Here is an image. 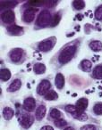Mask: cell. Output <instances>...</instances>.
Returning <instances> with one entry per match:
<instances>
[{
    "label": "cell",
    "mask_w": 102,
    "mask_h": 130,
    "mask_svg": "<svg viewBox=\"0 0 102 130\" xmlns=\"http://www.w3.org/2000/svg\"><path fill=\"white\" fill-rule=\"evenodd\" d=\"M82 130H96L98 129V126H96L95 125H91V124H87L84 125L81 127Z\"/></svg>",
    "instance_id": "cell-30"
},
{
    "label": "cell",
    "mask_w": 102,
    "mask_h": 130,
    "mask_svg": "<svg viewBox=\"0 0 102 130\" xmlns=\"http://www.w3.org/2000/svg\"><path fill=\"white\" fill-rule=\"evenodd\" d=\"M80 68L84 72H91V69H92V62L90 60L84 59L80 62Z\"/></svg>",
    "instance_id": "cell-17"
},
{
    "label": "cell",
    "mask_w": 102,
    "mask_h": 130,
    "mask_svg": "<svg viewBox=\"0 0 102 130\" xmlns=\"http://www.w3.org/2000/svg\"><path fill=\"white\" fill-rule=\"evenodd\" d=\"M92 111L95 115L102 116V103L98 102V103H94V105L92 107Z\"/></svg>",
    "instance_id": "cell-27"
},
{
    "label": "cell",
    "mask_w": 102,
    "mask_h": 130,
    "mask_svg": "<svg viewBox=\"0 0 102 130\" xmlns=\"http://www.w3.org/2000/svg\"><path fill=\"white\" fill-rule=\"evenodd\" d=\"M12 72L7 68H3L0 70V80L2 82H6L11 78Z\"/></svg>",
    "instance_id": "cell-16"
},
{
    "label": "cell",
    "mask_w": 102,
    "mask_h": 130,
    "mask_svg": "<svg viewBox=\"0 0 102 130\" xmlns=\"http://www.w3.org/2000/svg\"><path fill=\"white\" fill-rule=\"evenodd\" d=\"M53 123L56 127L57 128H65L67 126V121L63 119V118H60L58 119H55V120H53Z\"/></svg>",
    "instance_id": "cell-26"
},
{
    "label": "cell",
    "mask_w": 102,
    "mask_h": 130,
    "mask_svg": "<svg viewBox=\"0 0 102 130\" xmlns=\"http://www.w3.org/2000/svg\"><path fill=\"white\" fill-rule=\"evenodd\" d=\"M34 120H35L34 116L31 115V112H27V111H26V113H21V115H19L18 118L19 124L24 129H29L33 125Z\"/></svg>",
    "instance_id": "cell-5"
},
{
    "label": "cell",
    "mask_w": 102,
    "mask_h": 130,
    "mask_svg": "<svg viewBox=\"0 0 102 130\" xmlns=\"http://www.w3.org/2000/svg\"><path fill=\"white\" fill-rule=\"evenodd\" d=\"M76 17H77V19H78L79 21L82 20V18H83V16H82V14H77V15H76Z\"/></svg>",
    "instance_id": "cell-32"
},
{
    "label": "cell",
    "mask_w": 102,
    "mask_h": 130,
    "mask_svg": "<svg viewBox=\"0 0 102 130\" xmlns=\"http://www.w3.org/2000/svg\"><path fill=\"white\" fill-rule=\"evenodd\" d=\"M25 50L20 47H16V48L12 49L8 54V57L12 63L14 64H21L25 60Z\"/></svg>",
    "instance_id": "cell-3"
},
{
    "label": "cell",
    "mask_w": 102,
    "mask_h": 130,
    "mask_svg": "<svg viewBox=\"0 0 102 130\" xmlns=\"http://www.w3.org/2000/svg\"><path fill=\"white\" fill-rule=\"evenodd\" d=\"M63 114L58 109H56V108H51L50 111H49V117L50 119H52L53 120L55 119H58L60 118H62Z\"/></svg>",
    "instance_id": "cell-25"
},
{
    "label": "cell",
    "mask_w": 102,
    "mask_h": 130,
    "mask_svg": "<svg viewBox=\"0 0 102 130\" xmlns=\"http://www.w3.org/2000/svg\"><path fill=\"white\" fill-rule=\"evenodd\" d=\"M72 6L75 11H82L85 8V2L82 0H75L72 2Z\"/></svg>",
    "instance_id": "cell-24"
},
{
    "label": "cell",
    "mask_w": 102,
    "mask_h": 130,
    "mask_svg": "<svg viewBox=\"0 0 102 130\" xmlns=\"http://www.w3.org/2000/svg\"><path fill=\"white\" fill-rule=\"evenodd\" d=\"M56 44H57V38L56 37H49V38H46V39L40 41L38 44V50L42 53H48L50 52L52 49L55 47Z\"/></svg>",
    "instance_id": "cell-4"
},
{
    "label": "cell",
    "mask_w": 102,
    "mask_h": 130,
    "mask_svg": "<svg viewBox=\"0 0 102 130\" xmlns=\"http://www.w3.org/2000/svg\"><path fill=\"white\" fill-rule=\"evenodd\" d=\"M51 90V82L48 79H42L37 87V94L40 96H44Z\"/></svg>",
    "instance_id": "cell-8"
},
{
    "label": "cell",
    "mask_w": 102,
    "mask_h": 130,
    "mask_svg": "<svg viewBox=\"0 0 102 130\" xmlns=\"http://www.w3.org/2000/svg\"><path fill=\"white\" fill-rule=\"evenodd\" d=\"M89 47L93 52H100L102 51V42L99 40H91L89 43Z\"/></svg>",
    "instance_id": "cell-18"
},
{
    "label": "cell",
    "mask_w": 102,
    "mask_h": 130,
    "mask_svg": "<svg viewBox=\"0 0 102 130\" xmlns=\"http://www.w3.org/2000/svg\"><path fill=\"white\" fill-rule=\"evenodd\" d=\"M94 18H95V20L102 22V5L98 6V7L96 8L95 13H94Z\"/></svg>",
    "instance_id": "cell-28"
},
{
    "label": "cell",
    "mask_w": 102,
    "mask_h": 130,
    "mask_svg": "<svg viewBox=\"0 0 102 130\" xmlns=\"http://www.w3.org/2000/svg\"><path fill=\"white\" fill-rule=\"evenodd\" d=\"M43 97L46 101H56L59 98V95L55 90H49Z\"/></svg>",
    "instance_id": "cell-23"
},
{
    "label": "cell",
    "mask_w": 102,
    "mask_h": 130,
    "mask_svg": "<svg viewBox=\"0 0 102 130\" xmlns=\"http://www.w3.org/2000/svg\"><path fill=\"white\" fill-rule=\"evenodd\" d=\"M18 2L16 1H1L0 3V7L1 10H12L15 6H17Z\"/></svg>",
    "instance_id": "cell-20"
},
{
    "label": "cell",
    "mask_w": 102,
    "mask_h": 130,
    "mask_svg": "<svg viewBox=\"0 0 102 130\" xmlns=\"http://www.w3.org/2000/svg\"><path fill=\"white\" fill-rule=\"evenodd\" d=\"M52 16L50 11L47 9H43L42 11L40 12L38 17L36 19V22L35 25L36 27L40 28V29H44V28L50 27L51 21H52Z\"/></svg>",
    "instance_id": "cell-2"
},
{
    "label": "cell",
    "mask_w": 102,
    "mask_h": 130,
    "mask_svg": "<svg viewBox=\"0 0 102 130\" xmlns=\"http://www.w3.org/2000/svg\"><path fill=\"white\" fill-rule=\"evenodd\" d=\"M47 71V67H46V65L43 64V63H35L34 66H33V71L35 72V74L37 75H41L44 74Z\"/></svg>",
    "instance_id": "cell-21"
},
{
    "label": "cell",
    "mask_w": 102,
    "mask_h": 130,
    "mask_svg": "<svg viewBox=\"0 0 102 130\" xmlns=\"http://www.w3.org/2000/svg\"><path fill=\"white\" fill-rule=\"evenodd\" d=\"M2 115H3V118H4L6 120H11L14 118V116H15V111H14V110L11 107H5V108L3 109Z\"/></svg>",
    "instance_id": "cell-19"
},
{
    "label": "cell",
    "mask_w": 102,
    "mask_h": 130,
    "mask_svg": "<svg viewBox=\"0 0 102 130\" xmlns=\"http://www.w3.org/2000/svg\"><path fill=\"white\" fill-rule=\"evenodd\" d=\"M65 83H66V80H65L64 75L62 73H57L55 78V85L57 88L59 90H62L65 87Z\"/></svg>",
    "instance_id": "cell-15"
},
{
    "label": "cell",
    "mask_w": 102,
    "mask_h": 130,
    "mask_svg": "<svg viewBox=\"0 0 102 130\" xmlns=\"http://www.w3.org/2000/svg\"><path fill=\"white\" fill-rule=\"evenodd\" d=\"M89 106V100L85 97H81L76 101L75 107H76L77 113H83L87 110Z\"/></svg>",
    "instance_id": "cell-10"
},
{
    "label": "cell",
    "mask_w": 102,
    "mask_h": 130,
    "mask_svg": "<svg viewBox=\"0 0 102 130\" xmlns=\"http://www.w3.org/2000/svg\"><path fill=\"white\" fill-rule=\"evenodd\" d=\"M47 114V107L44 104H40L35 110V119L38 121H41Z\"/></svg>",
    "instance_id": "cell-12"
},
{
    "label": "cell",
    "mask_w": 102,
    "mask_h": 130,
    "mask_svg": "<svg viewBox=\"0 0 102 130\" xmlns=\"http://www.w3.org/2000/svg\"><path fill=\"white\" fill-rule=\"evenodd\" d=\"M61 19H62V12L59 11L57 13H56L55 14L52 16V21H51L50 27H57L61 22Z\"/></svg>",
    "instance_id": "cell-22"
},
{
    "label": "cell",
    "mask_w": 102,
    "mask_h": 130,
    "mask_svg": "<svg viewBox=\"0 0 102 130\" xmlns=\"http://www.w3.org/2000/svg\"><path fill=\"white\" fill-rule=\"evenodd\" d=\"M38 13H39V8H34V7L25 8L23 13H22V21L26 24H31L35 20V17H36Z\"/></svg>",
    "instance_id": "cell-7"
},
{
    "label": "cell",
    "mask_w": 102,
    "mask_h": 130,
    "mask_svg": "<svg viewBox=\"0 0 102 130\" xmlns=\"http://www.w3.org/2000/svg\"><path fill=\"white\" fill-rule=\"evenodd\" d=\"M22 85V81H21L20 78H15V79H14L13 81L11 82V84L8 86L6 91H7L8 93L17 92V91H19L21 89Z\"/></svg>",
    "instance_id": "cell-13"
},
{
    "label": "cell",
    "mask_w": 102,
    "mask_h": 130,
    "mask_svg": "<svg viewBox=\"0 0 102 130\" xmlns=\"http://www.w3.org/2000/svg\"><path fill=\"white\" fill-rule=\"evenodd\" d=\"M64 129H65V130H66V129H67V130H71V129H73V127H71V126H66V127L64 128Z\"/></svg>",
    "instance_id": "cell-33"
},
{
    "label": "cell",
    "mask_w": 102,
    "mask_h": 130,
    "mask_svg": "<svg viewBox=\"0 0 102 130\" xmlns=\"http://www.w3.org/2000/svg\"><path fill=\"white\" fill-rule=\"evenodd\" d=\"M53 129H54L53 126H44L40 128V130H53Z\"/></svg>",
    "instance_id": "cell-31"
},
{
    "label": "cell",
    "mask_w": 102,
    "mask_h": 130,
    "mask_svg": "<svg viewBox=\"0 0 102 130\" xmlns=\"http://www.w3.org/2000/svg\"><path fill=\"white\" fill-rule=\"evenodd\" d=\"M91 77L94 79L102 80V64L96 65L91 71Z\"/></svg>",
    "instance_id": "cell-14"
},
{
    "label": "cell",
    "mask_w": 102,
    "mask_h": 130,
    "mask_svg": "<svg viewBox=\"0 0 102 130\" xmlns=\"http://www.w3.org/2000/svg\"><path fill=\"white\" fill-rule=\"evenodd\" d=\"M1 22L3 25L11 26L13 24H15V13L13 10H5L1 13Z\"/></svg>",
    "instance_id": "cell-6"
},
{
    "label": "cell",
    "mask_w": 102,
    "mask_h": 130,
    "mask_svg": "<svg viewBox=\"0 0 102 130\" xmlns=\"http://www.w3.org/2000/svg\"><path fill=\"white\" fill-rule=\"evenodd\" d=\"M65 110L68 113H70L71 115H73V114L76 112V107L75 105H73V104H67L65 106Z\"/></svg>",
    "instance_id": "cell-29"
},
{
    "label": "cell",
    "mask_w": 102,
    "mask_h": 130,
    "mask_svg": "<svg viewBox=\"0 0 102 130\" xmlns=\"http://www.w3.org/2000/svg\"><path fill=\"white\" fill-rule=\"evenodd\" d=\"M6 31L12 36H22L24 34V29L16 24H13L11 26L6 27Z\"/></svg>",
    "instance_id": "cell-11"
},
{
    "label": "cell",
    "mask_w": 102,
    "mask_h": 130,
    "mask_svg": "<svg viewBox=\"0 0 102 130\" xmlns=\"http://www.w3.org/2000/svg\"><path fill=\"white\" fill-rule=\"evenodd\" d=\"M22 108L25 111L27 112H32L36 110L37 108V103L36 100L34 99L31 96H29V97H26L25 99L23 100V103H22Z\"/></svg>",
    "instance_id": "cell-9"
},
{
    "label": "cell",
    "mask_w": 102,
    "mask_h": 130,
    "mask_svg": "<svg viewBox=\"0 0 102 130\" xmlns=\"http://www.w3.org/2000/svg\"><path fill=\"white\" fill-rule=\"evenodd\" d=\"M77 50H78V45L76 44L70 43L69 45H65L57 56V61L59 64L65 65L70 62L75 56Z\"/></svg>",
    "instance_id": "cell-1"
}]
</instances>
